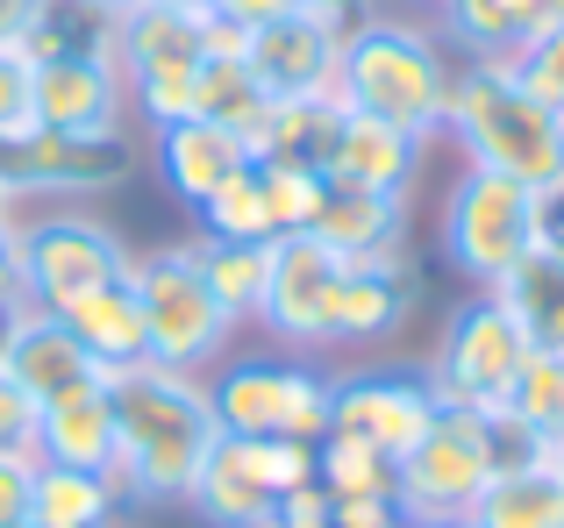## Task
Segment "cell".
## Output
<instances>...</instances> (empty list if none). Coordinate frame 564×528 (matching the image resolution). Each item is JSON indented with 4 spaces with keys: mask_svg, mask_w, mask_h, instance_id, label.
<instances>
[{
    "mask_svg": "<svg viewBox=\"0 0 564 528\" xmlns=\"http://www.w3.org/2000/svg\"><path fill=\"white\" fill-rule=\"evenodd\" d=\"M108 407H115V486H122V507L186 501L221 436L207 378L165 372V364L143 358L129 372H108Z\"/></svg>",
    "mask_w": 564,
    "mask_h": 528,
    "instance_id": "obj_1",
    "label": "cell"
},
{
    "mask_svg": "<svg viewBox=\"0 0 564 528\" xmlns=\"http://www.w3.org/2000/svg\"><path fill=\"white\" fill-rule=\"evenodd\" d=\"M443 136L465 151V165H486L500 179L529 186V194L564 186V114L543 108L514 79L508 57H457Z\"/></svg>",
    "mask_w": 564,
    "mask_h": 528,
    "instance_id": "obj_2",
    "label": "cell"
},
{
    "mask_svg": "<svg viewBox=\"0 0 564 528\" xmlns=\"http://www.w3.org/2000/svg\"><path fill=\"white\" fill-rule=\"evenodd\" d=\"M451 79L457 57L414 14L372 8L365 22L344 29V108H365L379 122L408 129V136L436 143L443 122H451Z\"/></svg>",
    "mask_w": 564,
    "mask_h": 528,
    "instance_id": "obj_3",
    "label": "cell"
},
{
    "mask_svg": "<svg viewBox=\"0 0 564 528\" xmlns=\"http://www.w3.org/2000/svg\"><path fill=\"white\" fill-rule=\"evenodd\" d=\"M129 286L143 300V358L165 364V372H193L207 378L221 358H229L236 329L243 321L215 300V286L200 278V237L158 243L129 264Z\"/></svg>",
    "mask_w": 564,
    "mask_h": 528,
    "instance_id": "obj_4",
    "label": "cell"
},
{
    "mask_svg": "<svg viewBox=\"0 0 564 528\" xmlns=\"http://www.w3.org/2000/svg\"><path fill=\"white\" fill-rule=\"evenodd\" d=\"M329 393L336 378L315 358L293 350H243L221 358L207 378L221 436H293V443H322L329 436Z\"/></svg>",
    "mask_w": 564,
    "mask_h": 528,
    "instance_id": "obj_5",
    "label": "cell"
},
{
    "mask_svg": "<svg viewBox=\"0 0 564 528\" xmlns=\"http://www.w3.org/2000/svg\"><path fill=\"white\" fill-rule=\"evenodd\" d=\"M486 486H494V429H486V415H465V407H443L393 458V507L408 528L471 521Z\"/></svg>",
    "mask_w": 564,
    "mask_h": 528,
    "instance_id": "obj_6",
    "label": "cell"
},
{
    "mask_svg": "<svg viewBox=\"0 0 564 528\" xmlns=\"http://www.w3.org/2000/svg\"><path fill=\"white\" fill-rule=\"evenodd\" d=\"M14 237H22V300L57 315L79 293L108 286V278H129V251L94 208H72V200H29L14 215Z\"/></svg>",
    "mask_w": 564,
    "mask_h": 528,
    "instance_id": "obj_7",
    "label": "cell"
},
{
    "mask_svg": "<svg viewBox=\"0 0 564 528\" xmlns=\"http://www.w3.org/2000/svg\"><path fill=\"white\" fill-rule=\"evenodd\" d=\"M443 264L465 278L471 293H494L529 251H536V194L486 165H457L451 194H443Z\"/></svg>",
    "mask_w": 564,
    "mask_h": 528,
    "instance_id": "obj_8",
    "label": "cell"
},
{
    "mask_svg": "<svg viewBox=\"0 0 564 528\" xmlns=\"http://www.w3.org/2000/svg\"><path fill=\"white\" fill-rule=\"evenodd\" d=\"M529 364V336L514 321V307L500 293H465L443 321V343L429 358V386L443 407H465V415H500Z\"/></svg>",
    "mask_w": 564,
    "mask_h": 528,
    "instance_id": "obj_9",
    "label": "cell"
},
{
    "mask_svg": "<svg viewBox=\"0 0 564 528\" xmlns=\"http://www.w3.org/2000/svg\"><path fill=\"white\" fill-rule=\"evenodd\" d=\"M200 57H207V14H180L158 0H137L129 14H115V65L129 86V114H143L151 129L193 114Z\"/></svg>",
    "mask_w": 564,
    "mask_h": 528,
    "instance_id": "obj_10",
    "label": "cell"
},
{
    "mask_svg": "<svg viewBox=\"0 0 564 528\" xmlns=\"http://www.w3.org/2000/svg\"><path fill=\"white\" fill-rule=\"evenodd\" d=\"M293 486H315V443H293V436H215L186 507L207 528H264L279 493H293Z\"/></svg>",
    "mask_w": 564,
    "mask_h": 528,
    "instance_id": "obj_11",
    "label": "cell"
},
{
    "mask_svg": "<svg viewBox=\"0 0 564 528\" xmlns=\"http://www.w3.org/2000/svg\"><path fill=\"white\" fill-rule=\"evenodd\" d=\"M137 143L122 136H57V129L29 122L22 136H0V186L14 200H100L115 186L137 179Z\"/></svg>",
    "mask_w": 564,
    "mask_h": 528,
    "instance_id": "obj_12",
    "label": "cell"
},
{
    "mask_svg": "<svg viewBox=\"0 0 564 528\" xmlns=\"http://www.w3.org/2000/svg\"><path fill=\"white\" fill-rule=\"evenodd\" d=\"M344 278V257L322 237H272L264 243V300H258V329L272 336V350L293 358H322V315H329V293Z\"/></svg>",
    "mask_w": 564,
    "mask_h": 528,
    "instance_id": "obj_13",
    "label": "cell"
},
{
    "mask_svg": "<svg viewBox=\"0 0 564 528\" xmlns=\"http://www.w3.org/2000/svg\"><path fill=\"white\" fill-rule=\"evenodd\" d=\"M436 415L443 400L429 386V364H365V372H344L329 393V436L372 443L386 458H400Z\"/></svg>",
    "mask_w": 564,
    "mask_h": 528,
    "instance_id": "obj_14",
    "label": "cell"
},
{
    "mask_svg": "<svg viewBox=\"0 0 564 528\" xmlns=\"http://www.w3.org/2000/svg\"><path fill=\"white\" fill-rule=\"evenodd\" d=\"M243 65L258 72L264 100H322V108H344V29L315 8L286 14L272 29H250Z\"/></svg>",
    "mask_w": 564,
    "mask_h": 528,
    "instance_id": "obj_15",
    "label": "cell"
},
{
    "mask_svg": "<svg viewBox=\"0 0 564 528\" xmlns=\"http://www.w3.org/2000/svg\"><path fill=\"white\" fill-rule=\"evenodd\" d=\"M414 307H422V264L408 251L344 257V278H336L329 315H322V358H329V350H365V343L400 336Z\"/></svg>",
    "mask_w": 564,
    "mask_h": 528,
    "instance_id": "obj_16",
    "label": "cell"
},
{
    "mask_svg": "<svg viewBox=\"0 0 564 528\" xmlns=\"http://www.w3.org/2000/svg\"><path fill=\"white\" fill-rule=\"evenodd\" d=\"M29 122L57 136H122L129 129V86L115 57H29Z\"/></svg>",
    "mask_w": 564,
    "mask_h": 528,
    "instance_id": "obj_17",
    "label": "cell"
},
{
    "mask_svg": "<svg viewBox=\"0 0 564 528\" xmlns=\"http://www.w3.org/2000/svg\"><path fill=\"white\" fill-rule=\"evenodd\" d=\"M422 165H429L422 136H408V129L379 122V114H365V108H336L329 143H322V172H329L336 186H365V194L408 200L414 179H422Z\"/></svg>",
    "mask_w": 564,
    "mask_h": 528,
    "instance_id": "obj_18",
    "label": "cell"
},
{
    "mask_svg": "<svg viewBox=\"0 0 564 528\" xmlns=\"http://www.w3.org/2000/svg\"><path fill=\"white\" fill-rule=\"evenodd\" d=\"M0 372H8L36 407H51V400H65V393L100 386V378H108L94 364V350L65 329V315H43V307H22L8 350H0Z\"/></svg>",
    "mask_w": 564,
    "mask_h": 528,
    "instance_id": "obj_19",
    "label": "cell"
},
{
    "mask_svg": "<svg viewBox=\"0 0 564 528\" xmlns=\"http://www.w3.org/2000/svg\"><path fill=\"white\" fill-rule=\"evenodd\" d=\"M151 157H158V179H165V194L172 200H186V208H200L207 194H215L221 179H229L236 165H250L243 157V143L229 136V129H215V122H165V129H151Z\"/></svg>",
    "mask_w": 564,
    "mask_h": 528,
    "instance_id": "obj_20",
    "label": "cell"
},
{
    "mask_svg": "<svg viewBox=\"0 0 564 528\" xmlns=\"http://www.w3.org/2000/svg\"><path fill=\"white\" fill-rule=\"evenodd\" d=\"M36 458L43 464H72V472H108L115 479V407H108V378L43 407Z\"/></svg>",
    "mask_w": 564,
    "mask_h": 528,
    "instance_id": "obj_21",
    "label": "cell"
},
{
    "mask_svg": "<svg viewBox=\"0 0 564 528\" xmlns=\"http://www.w3.org/2000/svg\"><path fill=\"white\" fill-rule=\"evenodd\" d=\"M336 257H386V251H408V200L393 194H365V186H336L329 179V200H322L315 229Z\"/></svg>",
    "mask_w": 564,
    "mask_h": 528,
    "instance_id": "obj_22",
    "label": "cell"
},
{
    "mask_svg": "<svg viewBox=\"0 0 564 528\" xmlns=\"http://www.w3.org/2000/svg\"><path fill=\"white\" fill-rule=\"evenodd\" d=\"M65 315V329L79 336L86 350H94L100 372H129V364H143V300L129 278H108V286L79 293L72 307H57Z\"/></svg>",
    "mask_w": 564,
    "mask_h": 528,
    "instance_id": "obj_23",
    "label": "cell"
},
{
    "mask_svg": "<svg viewBox=\"0 0 564 528\" xmlns=\"http://www.w3.org/2000/svg\"><path fill=\"white\" fill-rule=\"evenodd\" d=\"M543 22H551V0H443L436 8V36L457 57H508Z\"/></svg>",
    "mask_w": 564,
    "mask_h": 528,
    "instance_id": "obj_24",
    "label": "cell"
},
{
    "mask_svg": "<svg viewBox=\"0 0 564 528\" xmlns=\"http://www.w3.org/2000/svg\"><path fill=\"white\" fill-rule=\"evenodd\" d=\"M471 528H564V464L529 458L494 472V486L471 507Z\"/></svg>",
    "mask_w": 564,
    "mask_h": 528,
    "instance_id": "obj_25",
    "label": "cell"
},
{
    "mask_svg": "<svg viewBox=\"0 0 564 528\" xmlns=\"http://www.w3.org/2000/svg\"><path fill=\"white\" fill-rule=\"evenodd\" d=\"M122 515V486L108 472H72V464L36 458V486H29V521L43 528H115Z\"/></svg>",
    "mask_w": 564,
    "mask_h": 528,
    "instance_id": "obj_26",
    "label": "cell"
},
{
    "mask_svg": "<svg viewBox=\"0 0 564 528\" xmlns=\"http://www.w3.org/2000/svg\"><path fill=\"white\" fill-rule=\"evenodd\" d=\"M494 293L514 307L529 350H564V251H529Z\"/></svg>",
    "mask_w": 564,
    "mask_h": 528,
    "instance_id": "obj_27",
    "label": "cell"
},
{
    "mask_svg": "<svg viewBox=\"0 0 564 528\" xmlns=\"http://www.w3.org/2000/svg\"><path fill=\"white\" fill-rule=\"evenodd\" d=\"M193 237H200V243H272L279 237L258 165H236L229 179H221L215 194L193 208Z\"/></svg>",
    "mask_w": 564,
    "mask_h": 528,
    "instance_id": "obj_28",
    "label": "cell"
},
{
    "mask_svg": "<svg viewBox=\"0 0 564 528\" xmlns=\"http://www.w3.org/2000/svg\"><path fill=\"white\" fill-rule=\"evenodd\" d=\"M500 415H508L536 450L564 443V350H529V364H522V378H514V393H508Z\"/></svg>",
    "mask_w": 564,
    "mask_h": 528,
    "instance_id": "obj_29",
    "label": "cell"
},
{
    "mask_svg": "<svg viewBox=\"0 0 564 528\" xmlns=\"http://www.w3.org/2000/svg\"><path fill=\"white\" fill-rule=\"evenodd\" d=\"M258 108H264L258 72H250L243 57H215V51H207L200 57V79H193V122H215V129H229V136L243 143V122Z\"/></svg>",
    "mask_w": 564,
    "mask_h": 528,
    "instance_id": "obj_30",
    "label": "cell"
},
{
    "mask_svg": "<svg viewBox=\"0 0 564 528\" xmlns=\"http://www.w3.org/2000/svg\"><path fill=\"white\" fill-rule=\"evenodd\" d=\"M315 486L329 501H393V458L350 436H322L315 443Z\"/></svg>",
    "mask_w": 564,
    "mask_h": 528,
    "instance_id": "obj_31",
    "label": "cell"
},
{
    "mask_svg": "<svg viewBox=\"0 0 564 528\" xmlns=\"http://www.w3.org/2000/svg\"><path fill=\"white\" fill-rule=\"evenodd\" d=\"M22 51L29 57H115V14L94 8V0H43V22Z\"/></svg>",
    "mask_w": 564,
    "mask_h": 528,
    "instance_id": "obj_32",
    "label": "cell"
},
{
    "mask_svg": "<svg viewBox=\"0 0 564 528\" xmlns=\"http://www.w3.org/2000/svg\"><path fill=\"white\" fill-rule=\"evenodd\" d=\"M258 179H264V200H272L279 237L315 229L322 200H329V172H322L315 157H258Z\"/></svg>",
    "mask_w": 564,
    "mask_h": 528,
    "instance_id": "obj_33",
    "label": "cell"
},
{
    "mask_svg": "<svg viewBox=\"0 0 564 528\" xmlns=\"http://www.w3.org/2000/svg\"><path fill=\"white\" fill-rule=\"evenodd\" d=\"M200 278L236 321H250L264 300V243H200Z\"/></svg>",
    "mask_w": 564,
    "mask_h": 528,
    "instance_id": "obj_34",
    "label": "cell"
},
{
    "mask_svg": "<svg viewBox=\"0 0 564 528\" xmlns=\"http://www.w3.org/2000/svg\"><path fill=\"white\" fill-rule=\"evenodd\" d=\"M508 72L543 100V108L564 114V22H543L529 43H514V51H508Z\"/></svg>",
    "mask_w": 564,
    "mask_h": 528,
    "instance_id": "obj_35",
    "label": "cell"
},
{
    "mask_svg": "<svg viewBox=\"0 0 564 528\" xmlns=\"http://www.w3.org/2000/svg\"><path fill=\"white\" fill-rule=\"evenodd\" d=\"M36 429H43V407L0 372V450L8 458H36Z\"/></svg>",
    "mask_w": 564,
    "mask_h": 528,
    "instance_id": "obj_36",
    "label": "cell"
},
{
    "mask_svg": "<svg viewBox=\"0 0 564 528\" xmlns=\"http://www.w3.org/2000/svg\"><path fill=\"white\" fill-rule=\"evenodd\" d=\"M29 86H36L29 51H0V136H22L29 129Z\"/></svg>",
    "mask_w": 564,
    "mask_h": 528,
    "instance_id": "obj_37",
    "label": "cell"
},
{
    "mask_svg": "<svg viewBox=\"0 0 564 528\" xmlns=\"http://www.w3.org/2000/svg\"><path fill=\"white\" fill-rule=\"evenodd\" d=\"M272 528H336V501L322 486H293V493H279Z\"/></svg>",
    "mask_w": 564,
    "mask_h": 528,
    "instance_id": "obj_38",
    "label": "cell"
},
{
    "mask_svg": "<svg viewBox=\"0 0 564 528\" xmlns=\"http://www.w3.org/2000/svg\"><path fill=\"white\" fill-rule=\"evenodd\" d=\"M29 486H36V458H8L0 450V528L29 521Z\"/></svg>",
    "mask_w": 564,
    "mask_h": 528,
    "instance_id": "obj_39",
    "label": "cell"
},
{
    "mask_svg": "<svg viewBox=\"0 0 564 528\" xmlns=\"http://www.w3.org/2000/svg\"><path fill=\"white\" fill-rule=\"evenodd\" d=\"M307 0H215V22H229V29H272V22H286V14H301Z\"/></svg>",
    "mask_w": 564,
    "mask_h": 528,
    "instance_id": "obj_40",
    "label": "cell"
},
{
    "mask_svg": "<svg viewBox=\"0 0 564 528\" xmlns=\"http://www.w3.org/2000/svg\"><path fill=\"white\" fill-rule=\"evenodd\" d=\"M43 22V0H0V51H22Z\"/></svg>",
    "mask_w": 564,
    "mask_h": 528,
    "instance_id": "obj_41",
    "label": "cell"
},
{
    "mask_svg": "<svg viewBox=\"0 0 564 528\" xmlns=\"http://www.w3.org/2000/svg\"><path fill=\"white\" fill-rule=\"evenodd\" d=\"M336 528H408L393 501H336Z\"/></svg>",
    "mask_w": 564,
    "mask_h": 528,
    "instance_id": "obj_42",
    "label": "cell"
},
{
    "mask_svg": "<svg viewBox=\"0 0 564 528\" xmlns=\"http://www.w3.org/2000/svg\"><path fill=\"white\" fill-rule=\"evenodd\" d=\"M0 300H22V237H14V215H0Z\"/></svg>",
    "mask_w": 564,
    "mask_h": 528,
    "instance_id": "obj_43",
    "label": "cell"
},
{
    "mask_svg": "<svg viewBox=\"0 0 564 528\" xmlns=\"http://www.w3.org/2000/svg\"><path fill=\"white\" fill-rule=\"evenodd\" d=\"M536 251H564V186L536 194Z\"/></svg>",
    "mask_w": 564,
    "mask_h": 528,
    "instance_id": "obj_44",
    "label": "cell"
},
{
    "mask_svg": "<svg viewBox=\"0 0 564 528\" xmlns=\"http://www.w3.org/2000/svg\"><path fill=\"white\" fill-rule=\"evenodd\" d=\"M307 8H315V14H329L336 29H350V22H365V14H372L379 0H307Z\"/></svg>",
    "mask_w": 564,
    "mask_h": 528,
    "instance_id": "obj_45",
    "label": "cell"
},
{
    "mask_svg": "<svg viewBox=\"0 0 564 528\" xmlns=\"http://www.w3.org/2000/svg\"><path fill=\"white\" fill-rule=\"evenodd\" d=\"M14 321H22V300H0V350H8V336H14Z\"/></svg>",
    "mask_w": 564,
    "mask_h": 528,
    "instance_id": "obj_46",
    "label": "cell"
},
{
    "mask_svg": "<svg viewBox=\"0 0 564 528\" xmlns=\"http://www.w3.org/2000/svg\"><path fill=\"white\" fill-rule=\"evenodd\" d=\"M158 8H180V14H215V0H158Z\"/></svg>",
    "mask_w": 564,
    "mask_h": 528,
    "instance_id": "obj_47",
    "label": "cell"
},
{
    "mask_svg": "<svg viewBox=\"0 0 564 528\" xmlns=\"http://www.w3.org/2000/svg\"><path fill=\"white\" fill-rule=\"evenodd\" d=\"M94 8H108V14H129V8H137V0H94Z\"/></svg>",
    "mask_w": 564,
    "mask_h": 528,
    "instance_id": "obj_48",
    "label": "cell"
},
{
    "mask_svg": "<svg viewBox=\"0 0 564 528\" xmlns=\"http://www.w3.org/2000/svg\"><path fill=\"white\" fill-rule=\"evenodd\" d=\"M0 215H22V200H14V194H8V186H0Z\"/></svg>",
    "mask_w": 564,
    "mask_h": 528,
    "instance_id": "obj_49",
    "label": "cell"
},
{
    "mask_svg": "<svg viewBox=\"0 0 564 528\" xmlns=\"http://www.w3.org/2000/svg\"><path fill=\"white\" fill-rule=\"evenodd\" d=\"M408 8H429V14H436V8H443V0H408Z\"/></svg>",
    "mask_w": 564,
    "mask_h": 528,
    "instance_id": "obj_50",
    "label": "cell"
},
{
    "mask_svg": "<svg viewBox=\"0 0 564 528\" xmlns=\"http://www.w3.org/2000/svg\"><path fill=\"white\" fill-rule=\"evenodd\" d=\"M551 22H564V0H551Z\"/></svg>",
    "mask_w": 564,
    "mask_h": 528,
    "instance_id": "obj_51",
    "label": "cell"
},
{
    "mask_svg": "<svg viewBox=\"0 0 564 528\" xmlns=\"http://www.w3.org/2000/svg\"><path fill=\"white\" fill-rule=\"evenodd\" d=\"M551 458H557V464H564V443H557V450H551Z\"/></svg>",
    "mask_w": 564,
    "mask_h": 528,
    "instance_id": "obj_52",
    "label": "cell"
},
{
    "mask_svg": "<svg viewBox=\"0 0 564 528\" xmlns=\"http://www.w3.org/2000/svg\"><path fill=\"white\" fill-rule=\"evenodd\" d=\"M14 528H43V521H14Z\"/></svg>",
    "mask_w": 564,
    "mask_h": 528,
    "instance_id": "obj_53",
    "label": "cell"
},
{
    "mask_svg": "<svg viewBox=\"0 0 564 528\" xmlns=\"http://www.w3.org/2000/svg\"><path fill=\"white\" fill-rule=\"evenodd\" d=\"M457 528H471V521H457Z\"/></svg>",
    "mask_w": 564,
    "mask_h": 528,
    "instance_id": "obj_54",
    "label": "cell"
},
{
    "mask_svg": "<svg viewBox=\"0 0 564 528\" xmlns=\"http://www.w3.org/2000/svg\"><path fill=\"white\" fill-rule=\"evenodd\" d=\"M264 528H272V521H264Z\"/></svg>",
    "mask_w": 564,
    "mask_h": 528,
    "instance_id": "obj_55",
    "label": "cell"
}]
</instances>
